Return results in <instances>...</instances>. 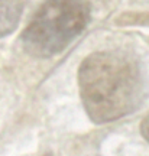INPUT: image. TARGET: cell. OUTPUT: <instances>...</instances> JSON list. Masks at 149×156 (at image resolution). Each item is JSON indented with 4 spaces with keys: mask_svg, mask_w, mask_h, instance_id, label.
Masks as SVG:
<instances>
[{
    "mask_svg": "<svg viewBox=\"0 0 149 156\" xmlns=\"http://www.w3.org/2000/svg\"><path fill=\"white\" fill-rule=\"evenodd\" d=\"M90 22L87 0H44L20 36L25 52L51 58L65 49Z\"/></svg>",
    "mask_w": 149,
    "mask_h": 156,
    "instance_id": "2",
    "label": "cell"
},
{
    "mask_svg": "<svg viewBox=\"0 0 149 156\" xmlns=\"http://www.w3.org/2000/svg\"><path fill=\"white\" fill-rule=\"evenodd\" d=\"M84 108L97 124L129 116L146 97V78L132 55L120 51H100L89 55L78 69Z\"/></svg>",
    "mask_w": 149,
    "mask_h": 156,
    "instance_id": "1",
    "label": "cell"
},
{
    "mask_svg": "<svg viewBox=\"0 0 149 156\" xmlns=\"http://www.w3.org/2000/svg\"><path fill=\"white\" fill-rule=\"evenodd\" d=\"M22 12L20 0H0V38L10 35L17 28Z\"/></svg>",
    "mask_w": 149,
    "mask_h": 156,
    "instance_id": "3",
    "label": "cell"
},
{
    "mask_svg": "<svg viewBox=\"0 0 149 156\" xmlns=\"http://www.w3.org/2000/svg\"><path fill=\"white\" fill-rule=\"evenodd\" d=\"M140 132L144 134V137L149 142V114L144 119V122L140 124Z\"/></svg>",
    "mask_w": 149,
    "mask_h": 156,
    "instance_id": "4",
    "label": "cell"
}]
</instances>
